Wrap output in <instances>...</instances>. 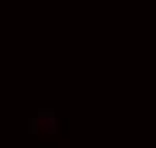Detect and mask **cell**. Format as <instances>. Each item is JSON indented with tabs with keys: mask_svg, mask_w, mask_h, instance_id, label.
Instances as JSON below:
<instances>
[{
	"mask_svg": "<svg viewBox=\"0 0 156 148\" xmlns=\"http://www.w3.org/2000/svg\"><path fill=\"white\" fill-rule=\"evenodd\" d=\"M36 118H38V122H40L42 130L50 132V134H54V132H56V118H54V114H52L50 110H40Z\"/></svg>",
	"mask_w": 156,
	"mask_h": 148,
	"instance_id": "1",
	"label": "cell"
}]
</instances>
